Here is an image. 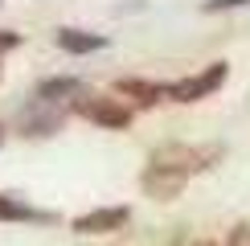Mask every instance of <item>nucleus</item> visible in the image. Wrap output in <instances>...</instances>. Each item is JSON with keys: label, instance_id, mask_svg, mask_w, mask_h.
Segmentation results:
<instances>
[{"label": "nucleus", "instance_id": "nucleus-1", "mask_svg": "<svg viewBox=\"0 0 250 246\" xmlns=\"http://www.w3.org/2000/svg\"><path fill=\"white\" fill-rule=\"evenodd\" d=\"M222 160V148L217 144H160V148L148 156V168H144V193L156 201H172L181 197V189L189 184L193 177L209 172L213 164Z\"/></svg>", "mask_w": 250, "mask_h": 246}, {"label": "nucleus", "instance_id": "nucleus-2", "mask_svg": "<svg viewBox=\"0 0 250 246\" xmlns=\"http://www.w3.org/2000/svg\"><path fill=\"white\" fill-rule=\"evenodd\" d=\"M226 78H230V66H226V62H209V66L197 70V74L181 78V82H168V86H164V99H172V102H197V99H209Z\"/></svg>", "mask_w": 250, "mask_h": 246}, {"label": "nucleus", "instance_id": "nucleus-3", "mask_svg": "<svg viewBox=\"0 0 250 246\" xmlns=\"http://www.w3.org/2000/svg\"><path fill=\"white\" fill-rule=\"evenodd\" d=\"M70 111L74 115H82V119H90V123H99V127H111V131H123L131 123V111L123 107L119 99H111V95H82L70 102Z\"/></svg>", "mask_w": 250, "mask_h": 246}, {"label": "nucleus", "instance_id": "nucleus-4", "mask_svg": "<svg viewBox=\"0 0 250 246\" xmlns=\"http://www.w3.org/2000/svg\"><path fill=\"white\" fill-rule=\"evenodd\" d=\"M127 218H131L127 205H103V209H90L82 218H74V230L78 234H111V230H123Z\"/></svg>", "mask_w": 250, "mask_h": 246}, {"label": "nucleus", "instance_id": "nucleus-5", "mask_svg": "<svg viewBox=\"0 0 250 246\" xmlns=\"http://www.w3.org/2000/svg\"><path fill=\"white\" fill-rule=\"evenodd\" d=\"M58 127H62V111L54 102L33 99L21 111V136H49V131H58Z\"/></svg>", "mask_w": 250, "mask_h": 246}, {"label": "nucleus", "instance_id": "nucleus-6", "mask_svg": "<svg viewBox=\"0 0 250 246\" xmlns=\"http://www.w3.org/2000/svg\"><path fill=\"white\" fill-rule=\"evenodd\" d=\"M58 45L66 54H99V49H107V37L86 33V29H58Z\"/></svg>", "mask_w": 250, "mask_h": 246}, {"label": "nucleus", "instance_id": "nucleus-7", "mask_svg": "<svg viewBox=\"0 0 250 246\" xmlns=\"http://www.w3.org/2000/svg\"><path fill=\"white\" fill-rule=\"evenodd\" d=\"M115 90L127 95V99H135L140 107H152V102L164 99V82H148V78H119Z\"/></svg>", "mask_w": 250, "mask_h": 246}, {"label": "nucleus", "instance_id": "nucleus-8", "mask_svg": "<svg viewBox=\"0 0 250 246\" xmlns=\"http://www.w3.org/2000/svg\"><path fill=\"white\" fill-rule=\"evenodd\" d=\"M49 218H54V213H41V209H33V205L0 193V222H49Z\"/></svg>", "mask_w": 250, "mask_h": 246}, {"label": "nucleus", "instance_id": "nucleus-9", "mask_svg": "<svg viewBox=\"0 0 250 246\" xmlns=\"http://www.w3.org/2000/svg\"><path fill=\"white\" fill-rule=\"evenodd\" d=\"M82 95V82L78 78H45L37 86V99L41 102H58V99H78Z\"/></svg>", "mask_w": 250, "mask_h": 246}, {"label": "nucleus", "instance_id": "nucleus-10", "mask_svg": "<svg viewBox=\"0 0 250 246\" xmlns=\"http://www.w3.org/2000/svg\"><path fill=\"white\" fill-rule=\"evenodd\" d=\"M250 0H205V13H230V8H246Z\"/></svg>", "mask_w": 250, "mask_h": 246}, {"label": "nucleus", "instance_id": "nucleus-11", "mask_svg": "<svg viewBox=\"0 0 250 246\" xmlns=\"http://www.w3.org/2000/svg\"><path fill=\"white\" fill-rule=\"evenodd\" d=\"M21 45V33H13V29H0V54L4 49H17Z\"/></svg>", "mask_w": 250, "mask_h": 246}, {"label": "nucleus", "instance_id": "nucleus-12", "mask_svg": "<svg viewBox=\"0 0 250 246\" xmlns=\"http://www.w3.org/2000/svg\"><path fill=\"white\" fill-rule=\"evenodd\" d=\"M234 246H250V226H238L234 230Z\"/></svg>", "mask_w": 250, "mask_h": 246}, {"label": "nucleus", "instance_id": "nucleus-13", "mask_svg": "<svg viewBox=\"0 0 250 246\" xmlns=\"http://www.w3.org/2000/svg\"><path fill=\"white\" fill-rule=\"evenodd\" d=\"M193 246H217V242H193Z\"/></svg>", "mask_w": 250, "mask_h": 246}, {"label": "nucleus", "instance_id": "nucleus-14", "mask_svg": "<svg viewBox=\"0 0 250 246\" xmlns=\"http://www.w3.org/2000/svg\"><path fill=\"white\" fill-rule=\"evenodd\" d=\"M0 144H4V127H0Z\"/></svg>", "mask_w": 250, "mask_h": 246}]
</instances>
